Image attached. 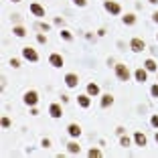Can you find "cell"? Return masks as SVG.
Listing matches in <instances>:
<instances>
[{"mask_svg":"<svg viewBox=\"0 0 158 158\" xmlns=\"http://www.w3.org/2000/svg\"><path fill=\"white\" fill-rule=\"evenodd\" d=\"M115 77H118L120 81H130V69L126 67L124 63H118V65H115Z\"/></svg>","mask_w":158,"mask_h":158,"instance_id":"obj_1","label":"cell"},{"mask_svg":"<svg viewBox=\"0 0 158 158\" xmlns=\"http://www.w3.org/2000/svg\"><path fill=\"white\" fill-rule=\"evenodd\" d=\"M134 77H136V81H140V83H144L146 81V79H148V71H146V69H136L134 71Z\"/></svg>","mask_w":158,"mask_h":158,"instance_id":"obj_11","label":"cell"},{"mask_svg":"<svg viewBox=\"0 0 158 158\" xmlns=\"http://www.w3.org/2000/svg\"><path fill=\"white\" fill-rule=\"evenodd\" d=\"M29 8H30V12H33L34 16H38V18H43V16H45V8L41 4H37V2H33Z\"/></svg>","mask_w":158,"mask_h":158,"instance_id":"obj_9","label":"cell"},{"mask_svg":"<svg viewBox=\"0 0 158 158\" xmlns=\"http://www.w3.org/2000/svg\"><path fill=\"white\" fill-rule=\"evenodd\" d=\"M105 10L110 12V14H122V6L118 4V2H111V0H105L103 2Z\"/></svg>","mask_w":158,"mask_h":158,"instance_id":"obj_4","label":"cell"},{"mask_svg":"<svg viewBox=\"0 0 158 158\" xmlns=\"http://www.w3.org/2000/svg\"><path fill=\"white\" fill-rule=\"evenodd\" d=\"M22 57L26 59V61H33V63H37V61H38V53L34 51L33 47H24V49H22Z\"/></svg>","mask_w":158,"mask_h":158,"instance_id":"obj_3","label":"cell"},{"mask_svg":"<svg viewBox=\"0 0 158 158\" xmlns=\"http://www.w3.org/2000/svg\"><path fill=\"white\" fill-rule=\"evenodd\" d=\"M12 33H14L16 37H24V34H26V30H24V26H20V24H16L14 29H12Z\"/></svg>","mask_w":158,"mask_h":158,"instance_id":"obj_18","label":"cell"},{"mask_svg":"<svg viewBox=\"0 0 158 158\" xmlns=\"http://www.w3.org/2000/svg\"><path fill=\"white\" fill-rule=\"evenodd\" d=\"M77 103L81 105V107H89V105H91V95H87V93L77 95Z\"/></svg>","mask_w":158,"mask_h":158,"instance_id":"obj_12","label":"cell"},{"mask_svg":"<svg viewBox=\"0 0 158 158\" xmlns=\"http://www.w3.org/2000/svg\"><path fill=\"white\" fill-rule=\"evenodd\" d=\"M124 22L126 24H134L136 22V14H126L124 16Z\"/></svg>","mask_w":158,"mask_h":158,"instance_id":"obj_20","label":"cell"},{"mask_svg":"<svg viewBox=\"0 0 158 158\" xmlns=\"http://www.w3.org/2000/svg\"><path fill=\"white\" fill-rule=\"evenodd\" d=\"M37 41H38V43H41V45H45V43H47V37H45V34H41V33H38V34H37Z\"/></svg>","mask_w":158,"mask_h":158,"instance_id":"obj_24","label":"cell"},{"mask_svg":"<svg viewBox=\"0 0 158 158\" xmlns=\"http://www.w3.org/2000/svg\"><path fill=\"white\" fill-rule=\"evenodd\" d=\"M156 144H158V132H156Z\"/></svg>","mask_w":158,"mask_h":158,"instance_id":"obj_32","label":"cell"},{"mask_svg":"<svg viewBox=\"0 0 158 158\" xmlns=\"http://www.w3.org/2000/svg\"><path fill=\"white\" fill-rule=\"evenodd\" d=\"M65 85L67 87H77L79 85V77H77L75 73H67V75H65Z\"/></svg>","mask_w":158,"mask_h":158,"instance_id":"obj_7","label":"cell"},{"mask_svg":"<svg viewBox=\"0 0 158 158\" xmlns=\"http://www.w3.org/2000/svg\"><path fill=\"white\" fill-rule=\"evenodd\" d=\"M10 65H12L14 69H18L20 67V61H18V59H10Z\"/></svg>","mask_w":158,"mask_h":158,"instance_id":"obj_27","label":"cell"},{"mask_svg":"<svg viewBox=\"0 0 158 158\" xmlns=\"http://www.w3.org/2000/svg\"><path fill=\"white\" fill-rule=\"evenodd\" d=\"M111 103H114V97H111L110 93H105V95H101V101H99V105H101V107H110Z\"/></svg>","mask_w":158,"mask_h":158,"instance_id":"obj_15","label":"cell"},{"mask_svg":"<svg viewBox=\"0 0 158 158\" xmlns=\"http://www.w3.org/2000/svg\"><path fill=\"white\" fill-rule=\"evenodd\" d=\"M148 2L150 4H158V0H148Z\"/></svg>","mask_w":158,"mask_h":158,"instance_id":"obj_31","label":"cell"},{"mask_svg":"<svg viewBox=\"0 0 158 158\" xmlns=\"http://www.w3.org/2000/svg\"><path fill=\"white\" fill-rule=\"evenodd\" d=\"M87 156H91V158H99V156H101V150H97V148H91L89 152H87Z\"/></svg>","mask_w":158,"mask_h":158,"instance_id":"obj_19","label":"cell"},{"mask_svg":"<svg viewBox=\"0 0 158 158\" xmlns=\"http://www.w3.org/2000/svg\"><path fill=\"white\" fill-rule=\"evenodd\" d=\"M144 69H146V71H156L158 65L154 63V59H146V61H144Z\"/></svg>","mask_w":158,"mask_h":158,"instance_id":"obj_16","label":"cell"},{"mask_svg":"<svg viewBox=\"0 0 158 158\" xmlns=\"http://www.w3.org/2000/svg\"><path fill=\"white\" fill-rule=\"evenodd\" d=\"M87 95H91V97L99 95V85H97V83H89V85H87Z\"/></svg>","mask_w":158,"mask_h":158,"instance_id":"obj_14","label":"cell"},{"mask_svg":"<svg viewBox=\"0 0 158 158\" xmlns=\"http://www.w3.org/2000/svg\"><path fill=\"white\" fill-rule=\"evenodd\" d=\"M130 49H132V51H136V53H140V51H144V49H146V43H144L142 38H132V41H130Z\"/></svg>","mask_w":158,"mask_h":158,"instance_id":"obj_6","label":"cell"},{"mask_svg":"<svg viewBox=\"0 0 158 158\" xmlns=\"http://www.w3.org/2000/svg\"><path fill=\"white\" fill-rule=\"evenodd\" d=\"M73 2H75L77 6H85L87 4V0H73Z\"/></svg>","mask_w":158,"mask_h":158,"instance_id":"obj_29","label":"cell"},{"mask_svg":"<svg viewBox=\"0 0 158 158\" xmlns=\"http://www.w3.org/2000/svg\"><path fill=\"white\" fill-rule=\"evenodd\" d=\"M61 37L65 38V41H71V38H73V34L69 33V30H61Z\"/></svg>","mask_w":158,"mask_h":158,"instance_id":"obj_22","label":"cell"},{"mask_svg":"<svg viewBox=\"0 0 158 158\" xmlns=\"http://www.w3.org/2000/svg\"><path fill=\"white\" fill-rule=\"evenodd\" d=\"M0 124H2V128H10V120H8V118H2Z\"/></svg>","mask_w":158,"mask_h":158,"instance_id":"obj_25","label":"cell"},{"mask_svg":"<svg viewBox=\"0 0 158 158\" xmlns=\"http://www.w3.org/2000/svg\"><path fill=\"white\" fill-rule=\"evenodd\" d=\"M152 18H154V22H158V12H154V14H152Z\"/></svg>","mask_w":158,"mask_h":158,"instance_id":"obj_30","label":"cell"},{"mask_svg":"<svg viewBox=\"0 0 158 158\" xmlns=\"http://www.w3.org/2000/svg\"><path fill=\"white\" fill-rule=\"evenodd\" d=\"M12 2H20V0H12Z\"/></svg>","mask_w":158,"mask_h":158,"instance_id":"obj_33","label":"cell"},{"mask_svg":"<svg viewBox=\"0 0 158 158\" xmlns=\"http://www.w3.org/2000/svg\"><path fill=\"white\" fill-rule=\"evenodd\" d=\"M49 114H51V118L59 120V118L63 115V107H61V103H51V105H49Z\"/></svg>","mask_w":158,"mask_h":158,"instance_id":"obj_5","label":"cell"},{"mask_svg":"<svg viewBox=\"0 0 158 158\" xmlns=\"http://www.w3.org/2000/svg\"><path fill=\"white\" fill-rule=\"evenodd\" d=\"M150 124H152V128H158V115H152V118H150Z\"/></svg>","mask_w":158,"mask_h":158,"instance_id":"obj_26","label":"cell"},{"mask_svg":"<svg viewBox=\"0 0 158 158\" xmlns=\"http://www.w3.org/2000/svg\"><path fill=\"white\" fill-rule=\"evenodd\" d=\"M79 150H81V148H79V144H77V142H69L67 144V152L69 154H79Z\"/></svg>","mask_w":158,"mask_h":158,"instance_id":"obj_17","label":"cell"},{"mask_svg":"<svg viewBox=\"0 0 158 158\" xmlns=\"http://www.w3.org/2000/svg\"><path fill=\"white\" fill-rule=\"evenodd\" d=\"M67 132H69L71 138H79V134H81V126H79V124H69Z\"/></svg>","mask_w":158,"mask_h":158,"instance_id":"obj_10","label":"cell"},{"mask_svg":"<svg viewBox=\"0 0 158 158\" xmlns=\"http://www.w3.org/2000/svg\"><path fill=\"white\" fill-rule=\"evenodd\" d=\"M134 142H136V146H146V136L142 134V132H134Z\"/></svg>","mask_w":158,"mask_h":158,"instance_id":"obj_13","label":"cell"},{"mask_svg":"<svg viewBox=\"0 0 158 158\" xmlns=\"http://www.w3.org/2000/svg\"><path fill=\"white\" fill-rule=\"evenodd\" d=\"M120 146H124V148L130 146V138H128V136H120Z\"/></svg>","mask_w":158,"mask_h":158,"instance_id":"obj_21","label":"cell"},{"mask_svg":"<svg viewBox=\"0 0 158 158\" xmlns=\"http://www.w3.org/2000/svg\"><path fill=\"white\" fill-rule=\"evenodd\" d=\"M49 63H51L53 67H63V57L59 53H51L49 55Z\"/></svg>","mask_w":158,"mask_h":158,"instance_id":"obj_8","label":"cell"},{"mask_svg":"<svg viewBox=\"0 0 158 158\" xmlns=\"http://www.w3.org/2000/svg\"><path fill=\"white\" fill-rule=\"evenodd\" d=\"M150 95H152V97H158V83L150 87Z\"/></svg>","mask_w":158,"mask_h":158,"instance_id":"obj_23","label":"cell"},{"mask_svg":"<svg viewBox=\"0 0 158 158\" xmlns=\"http://www.w3.org/2000/svg\"><path fill=\"white\" fill-rule=\"evenodd\" d=\"M41 144H43L45 148H51V140H49V138H43V142H41Z\"/></svg>","mask_w":158,"mask_h":158,"instance_id":"obj_28","label":"cell"},{"mask_svg":"<svg viewBox=\"0 0 158 158\" xmlns=\"http://www.w3.org/2000/svg\"><path fill=\"white\" fill-rule=\"evenodd\" d=\"M22 99H24V103H26V105L34 107V105L38 103V93H37L34 89H30V91H26V93H24V97H22Z\"/></svg>","mask_w":158,"mask_h":158,"instance_id":"obj_2","label":"cell"}]
</instances>
